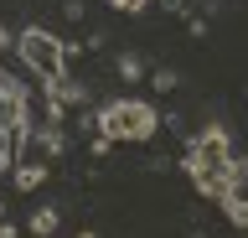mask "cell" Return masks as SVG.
<instances>
[{
  "label": "cell",
  "instance_id": "1",
  "mask_svg": "<svg viewBox=\"0 0 248 238\" xmlns=\"http://www.w3.org/2000/svg\"><path fill=\"white\" fill-rule=\"evenodd\" d=\"M181 166H186L191 187H197L207 202H222V197L243 181V166H238V156H232V140H228V129H222V125H207V129H202L197 140L186 145Z\"/></svg>",
  "mask_w": 248,
  "mask_h": 238
},
{
  "label": "cell",
  "instance_id": "2",
  "mask_svg": "<svg viewBox=\"0 0 248 238\" xmlns=\"http://www.w3.org/2000/svg\"><path fill=\"white\" fill-rule=\"evenodd\" d=\"M93 129L108 135L114 145H145V140H155L160 114L145 98H114V104H104V109L93 114Z\"/></svg>",
  "mask_w": 248,
  "mask_h": 238
},
{
  "label": "cell",
  "instance_id": "3",
  "mask_svg": "<svg viewBox=\"0 0 248 238\" xmlns=\"http://www.w3.org/2000/svg\"><path fill=\"white\" fill-rule=\"evenodd\" d=\"M16 57L26 63V73L36 83H62L67 78V42L52 26H26L16 36Z\"/></svg>",
  "mask_w": 248,
  "mask_h": 238
},
{
  "label": "cell",
  "instance_id": "4",
  "mask_svg": "<svg viewBox=\"0 0 248 238\" xmlns=\"http://www.w3.org/2000/svg\"><path fill=\"white\" fill-rule=\"evenodd\" d=\"M26 125H31V98H26V88H21L11 73H0V135L16 140Z\"/></svg>",
  "mask_w": 248,
  "mask_h": 238
},
{
  "label": "cell",
  "instance_id": "5",
  "mask_svg": "<svg viewBox=\"0 0 248 238\" xmlns=\"http://www.w3.org/2000/svg\"><path fill=\"white\" fill-rule=\"evenodd\" d=\"M222 212H228V222L238 228V233H248V191H238V187H232L228 197H222Z\"/></svg>",
  "mask_w": 248,
  "mask_h": 238
},
{
  "label": "cell",
  "instance_id": "6",
  "mask_svg": "<svg viewBox=\"0 0 248 238\" xmlns=\"http://www.w3.org/2000/svg\"><path fill=\"white\" fill-rule=\"evenodd\" d=\"M26 228H31L36 238H57V228H62V212H57V207H36Z\"/></svg>",
  "mask_w": 248,
  "mask_h": 238
},
{
  "label": "cell",
  "instance_id": "7",
  "mask_svg": "<svg viewBox=\"0 0 248 238\" xmlns=\"http://www.w3.org/2000/svg\"><path fill=\"white\" fill-rule=\"evenodd\" d=\"M11 181H16V191H36L46 181V166H11Z\"/></svg>",
  "mask_w": 248,
  "mask_h": 238
},
{
  "label": "cell",
  "instance_id": "8",
  "mask_svg": "<svg viewBox=\"0 0 248 238\" xmlns=\"http://www.w3.org/2000/svg\"><path fill=\"white\" fill-rule=\"evenodd\" d=\"M119 78H129V83H145V73H150V67H145V57H140V52H119Z\"/></svg>",
  "mask_w": 248,
  "mask_h": 238
},
{
  "label": "cell",
  "instance_id": "9",
  "mask_svg": "<svg viewBox=\"0 0 248 238\" xmlns=\"http://www.w3.org/2000/svg\"><path fill=\"white\" fill-rule=\"evenodd\" d=\"M145 83H150L155 94H170V88L181 83V73H176V67H150V73H145Z\"/></svg>",
  "mask_w": 248,
  "mask_h": 238
},
{
  "label": "cell",
  "instance_id": "10",
  "mask_svg": "<svg viewBox=\"0 0 248 238\" xmlns=\"http://www.w3.org/2000/svg\"><path fill=\"white\" fill-rule=\"evenodd\" d=\"M88 150H93V156H98V160H104L108 150H114V140H108V135H98V129H93V145H88Z\"/></svg>",
  "mask_w": 248,
  "mask_h": 238
},
{
  "label": "cell",
  "instance_id": "11",
  "mask_svg": "<svg viewBox=\"0 0 248 238\" xmlns=\"http://www.w3.org/2000/svg\"><path fill=\"white\" fill-rule=\"evenodd\" d=\"M108 5H114V11H129V16H140V11L150 5V0H108Z\"/></svg>",
  "mask_w": 248,
  "mask_h": 238
},
{
  "label": "cell",
  "instance_id": "12",
  "mask_svg": "<svg viewBox=\"0 0 248 238\" xmlns=\"http://www.w3.org/2000/svg\"><path fill=\"white\" fill-rule=\"evenodd\" d=\"M62 16H67V21H83V0H62Z\"/></svg>",
  "mask_w": 248,
  "mask_h": 238
},
{
  "label": "cell",
  "instance_id": "13",
  "mask_svg": "<svg viewBox=\"0 0 248 238\" xmlns=\"http://www.w3.org/2000/svg\"><path fill=\"white\" fill-rule=\"evenodd\" d=\"M186 32H191V36H207V16H186Z\"/></svg>",
  "mask_w": 248,
  "mask_h": 238
},
{
  "label": "cell",
  "instance_id": "14",
  "mask_svg": "<svg viewBox=\"0 0 248 238\" xmlns=\"http://www.w3.org/2000/svg\"><path fill=\"white\" fill-rule=\"evenodd\" d=\"M11 166H16V160H11V150H5V145H0V181H5V176H11Z\"/></svg>",
  "mask_w": 248,
  "mask_h": 238
},
{
  "label": "cell",
  "instance_id": "15",
  "mask_svg": "<svg viewBox=\"0 0 248 238\" xmlns=\"http://www.w3.org/2000/svg\"><path fill=\"white\" fill-rule=\"evenodd\" d=\"M11 47H16V32H5V26H0V57H5Z\"/></svg>",
  "mask_w": 248,
  "mask_h": 238
},
{
  "label": "cell",
  "instance_id": "16",
  "mask_svg": "<svg viewBox=\"0 0 248 238\" xmlns=\"http://www.w3.org/2000/svg\"><path fill=\"white\" fill-rule=\"evenodd\" d=\"M0 238H21V228H16L11 218H0Z\"/></svg>",
  "mask_w": 248,
  "mask_h": 238
},
{
  "label": "cell",
  "instance_id": "17",
  "mask_svg": "<svg viewBox=\"0 0 248 238\" xmlns=\"http://www.w3.org/2000/svg\"><path fill=\"white\" fill-rule=\"evenodd\" d=\"M78 238H98V233H93V228H83V233H78Z\"/></svg>",
  "mask_w": 248,
  "mask_h": 238
},
{
  "label": "cell",
  "instance_id": "18",
  "mask_svg": "<svg viewBox=\"0 0 248 238\" xmlns=\"http://www.w3.org/2000/svg\"><path fill=\"white\" fill-rule=\"evenodd\" d=\"M186 238H207V233H202V228H191V233H186Z\"/></svg>",
  "mask_w": 248,
  "mask_h": 238
},
{
  "label": "cell",
  "instance_id": "19",
  "mask_svg": "<svg viewBox=\"0 0 248 238\" xmlns=\"http://www.w3.org/2000/svg\"><path fill=\"white\" fill-rule=\"evenodd\" d=\"M0 218H5V207H0Z\"/></svg>",
  "mask_w": 248,
  "mask_h": 238
}]
</instances>
